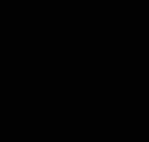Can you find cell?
Here are the masks:
<instances>
[{"label": "cell", "mask_w": 149, "mask_h": 142, "mask_svg": "<svg viewBox=\"0 0 149 142\" xmlns=\"http://www.w3.org/2000/svg\"><path fill=\"white\" fill-rule=\"evenodd\" d=\"M142 7H149V0H142Z\"/></svg>", "instance_id": "cell-1"}]
</instances>
